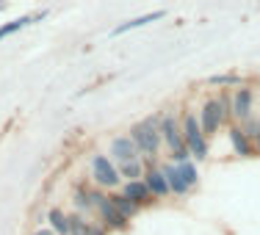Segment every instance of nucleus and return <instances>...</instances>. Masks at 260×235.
I'll return each instance as SVG.
<instances>
[{
  "instance_id": "nucleus-4",
  "label": "nucleus",
  "mask_w": 260,
  "mask_h": 235,
  "mask_svg": "<svg viewBox=\"0 0 260 235\" xmlns=\"http://www.w3.org/2000/svg\"><path fill=\"white\" fill-rule=\"evenodd\" d=\"M158 125H160V139H164V147L169 150V155L185 150L183 130H180V116H177L175 111H160V114H158Z\"/></svg>"
},
{
  "instance_id": "nucleus-12",
  "label": "nucleus",
  "mask_w": 260,
  "mask_h": 235,
  "mask_svg": "<svg viewBox=\"0 0 260 235\" xmlns=\"http://www.w3.org/2000/svg\"><path fill=\"white\" fill-rule=\"evenodd\" d=\"M160 166V172H164V177H166V183H169V194L172 196H185L188 194V183L183 180V175H180V169H177L175 163H158Z\"/></svg>"
},
{
  "instance_id": "nucleus-9",
  "label": "nucleus",
  "mask_w": 260,
  "mask_h": 235,
  "mask_svg": "<svg viewBox=\"0 0 260 235\" xmlns=\"http://www.w3.org/2000/svg\"><path fill=\"white\" fill-rule=\"evenodd\" d=\"M144 185L150 188L152 199H164V196H172L169 194V183H166L164 172H160V166L155 163V160H147V172H144Z\"/></svg>"
},
{
  "instance_id": "nucleus-7",
  "label": "nucleus",
  "mask_w": 260,
  "mask_h": 235,
  "mask_svg": "<svg viewBox=\"0 0 260 235\" xmlns=\"http://www.w3.org/2000/svg\"><path fill=\"white\" fill-rule=\"evenodd\" d=\"M233 122L244 125L246 119H252V108H255V91L252 86H238L233 89Z\"/></svg>"
},
{
  "instance_id": "nucleus-20",
  "label": "nucleus",
  "mask_w": 260,
  "mask_h": 235,
  "mask_svg": "<svg viewBox=\"0 0 260 235\" xmlns=\"http://www.w3.org/2000/svg\"><path fill=\"white\" fill-rule=\"evenodd\" d=\"M91 221L80 213H70V235H89Z\"/></svg>"
},
{
  "instance_id": "nucleus-24",
  "label": "nucleus",
  "mask_w": 260,
  "mask_h": 235,
  "mask_svg": "<svg viewBox=\"0 0 260 235\" xmlns=\"http://www.w3.org/2000/svg\"><path fill=\"white\" fill-rule=\"evenodd\" d=\"M34 235H53V232H50V227H47V230H39V232H34Z\"/></svg>"
},
{
  "instance_id": "nucleus-16",
  "label": "nucleus",
  "mask_w": 260,
  "mask_h": 235,
  "mask_svg": "<svg viewBox=\"0 0 260 235\" xmlns=\"http://www.w3.org/2000/svg\"><path fill=\"white\" fill-rule=\"evenodd\" d=\"M47 221H50V232L53 235H70V213H64L61 208L47 210Z\"/></svg>"
},
{
  "instance_id": "nucleus-22",
  "label": "nucleus",
  "mask_w": 260,
  "mask_h": 235,
  "mask_svg": "<svg viewBox=\"0 0 260 235\" xmlns=\"http://www.w3.org/2000/svg\"><path fill=\"white\" fill-rule=\"evenodd\" d=\"M252 144H255V155H260V119H257V133L252 139Z\"/></svg>"
},
{
  "instance_id": "nucleus-10",
  "label": "nucleus",
  "mask_w": 260,
  "mask_h": 235,
  "mask_svg": "<svg viewBox=\"0 0 260 235\" xmlns=\"http://www.w3.org/2000/svg\"><path fill=\"white\" fill-rule=\"evenodd\" d=\"M227 139H230V147H233V152L238 158H252L255 155V144H252V139L246 136L244 130H241V125H233L227 127Z\"/></svg>"
},
{
  "instance_id": "nucleus-3",
  "label": "nucleus",
  "mask_w": 260,
  "mask_h": 235,
  "mask_svg": "<svg viewBox=\"0 0 260 235\" xmlns=\"http://www.w3.org/2000/svg\"><path fill=\"white\" fill-rule=\"evenodd\" d=\"M89 169H91V185H94V188L105 191V194H114V191L122 188L119 169H116V163H114L108 155L94 152V155H91V160H89Z\"/></svg>"
},
{
  "instance_id": "nucleus-1",
  "label": "nucleus",
  "mask_w": 260,
  "mask_h": 235,
  "mask_svg": "<svg viewBox=\"0 0 260 235\" xmlns=\"http://www.w3.org/2000/svg\"><path fill=\"white\" fill-rule=\"evenodd\" d=\"M130 139H133L136 150L144 160H155L160 155V147H164V139H160V125L158 116H144L139 119L133 127H130Z\"/></svg>"
},
{
  "instance_id": "nucleus-6",
  "label": "nucleus",
  "mask_w": 260,
  "mask_h": 235,
  "mask_svg": "<svg viewBox=\"0 0 260 235\" xmlns=\"http://www.w3.org/2000/svg\"><path fill=\"white\" fill-rule=\"evenodd\" d=\"M97 219H100L97 224H100L105 232H125L127 227H130V221H127L114 205H111L108 194H105L103 199H100V205H97Z\"/></svg>"
},
{
  "instance_id": "nucleus-17",
  "label": "nucleus",
  "mask_w": 260,
  "mask_h": 235,
  "mask_svg": "<svg viewBox=\"0 0 260 235\" xmlns=\"http://www.w3.org/2000/svg\"><path fill=\"white\" fill-rule=\"evenodd\" d=\"M108 199H111V205L119 210V213L125 216L127 221H130V219H136V216L141 213V208H139V205H133V202H130L127 196L122 194V191H114V194H108Z\"/></svg>"
},
{
  "instance_id": "nucleus-5",
  "label": "nucleus",
  "mask_w": 260,
  "mask_h": 235,
  "mask_svg": "<svg viewBox=\"0 0 260 235\" xmlns=\"http://www.w3.org/2000/svg\"><path fill=\"white\" fill-rule=\"evenodd\" d=\"M197 116H200V127H202V133H205L208 139L219 136L221 127H227V125H224V114H221V105H219V100H216V97H208V100L200 105Z\"/></svg>"
},
{
  "instance_id": "nucleus-19",
  "label": "nucleus",
  "mask_w": 260,
  "mask_h": 235,
  "mask_svg": "<svg viewBox=\"0 0 260 235\" xmlns=\"http://www.w3.org/2000/svg\"><path fill=\"white\" fill-rule=\"evenodd\" d=\"M177 169H180L183 180L188 183V188H191V191H194L197 185H200V169H197V163H194V160H188V163L177 166Z\"/></svg>"
},
{
  "instance_id": "nucleus-13",
  "label": "nucleus",
  "mask_w": 260,
  "mask_h": 235,
  "mask_svg": "<svg viewBox=\"0 0 260 235\" xmlns=\"http://www.w3.org/2000/svg\"><path fill=\"white\" fill-rule=\"evenodd\" d=\"M164 17H166V11H152V14L133 17V20H127V22H122V25H116L114 30H111V36H122V33H127V30H139V28L150 25V22H158V20H164Z\"/></svg>"
},
{
  "instance_id": "nucleus-21",
  "label": "nucleus",
  "mask_w": 260,
  "mask_h": 235,
  "mask_svg": "<svg viewBox=\"0 0 260 235\" xmlns=\"http://www.w3.org/2000/svg\"><path fill=\"white\" fill-rule=\"evenodd\" d=\"M216 100H219L221 114H224V125L230 127L233 125V97H230V91H219V94H216Z\"/></svg>"
},
{
  "instance_id": "nucleus-23",
  "label": "nucleus",
  "mask_w": 260,
  "mask_h": 235,
  "mask_svg": "<svg viewBox=\"0 0 260 235\" xmlns=\"http://www.w3.org/2000/svg\"><path fill=\"white\" fill-rule=\"evenodd\" d=\"M89 235H108V232H105L100 224H94V221H91V227H89Z\"/></svg>"
},
{
  "instance_id": "nucleus-15",
  "label": "nucleus",
  "mask_w": 260,
  "mask_h": 235,
  "mask_svg": "<svg viewBox=\"0 0 260 235\" xmlns=\"http://www.w3.org/2000/svg\"><path fill=\"white\" fill-rule=\"evenodd\" d=\"M45 17H47V11H42V14H25V17H17V20H11V22H6V25H0V42L9 39V36H14L17 30L34 25V20H45Z\"/></svg>"
},
{
  "instance_id": "nucleus-8",
  "label": "nucleus",
  "mask_w": 260,
  "mask_h": 235,
  "mask_svg": "<svg viewBox=\"0 0 260 235\" xmlns=\"http://www.w3.org/2000/svg\"><path fill=\"white\" fill-rule=\"evenodd\" d=\"M108 158L114 160L116 166H122V163H127V160L141 158V155H139V150H136L133 139L125 133V136H116V139H111V144H108Z\"/></svg>"
},
{
  "instance_id": "nucleus-18",
  "label": "nucleus",
  "mask_w": 260,
  "mask_h": 235,
  "mask_svg": "<svg viewBox=\"0 0 260 235\" xmlns=\"http://www.w3.org/2000/svg\"><path fill=\"white\" fill-rule=\"evenodd\" d=\"M210 86H219V89H238V86H244V78L235 75V72H224V75H210L208 78Z\"/></svg>"
},
{
  "instance_id": "nucleus-14",
  "label": "nucleus",
  "mask_w": 260,
  "mask_h": 235,
  "mask_svg": "<svg viewBox=\"0 0 260 235\" xmlns=\"http://www.w3.org/2000/svg\"><path fill=\"white\" fill-rule=\"evenodd\" d=\"M116 169H119V177H122V183H136V180H144L147 160H144V158H136V160H127V163L116 166Z\"/></svg>"
},
{
  "instance_id": "nucleus-2",
  "label": "nucleus",
  "mask_w": 260,
  "mask_h": 235,
  "mask_svg": "<svg viewBox=\"0 0 260 235\" xmlns=\"http://www.w3.org/2000/svg\"><path fill=\"white\" fill-rule=\"evenodd\" d=\"M180 130H183L185 150L191 152V160H194V163L205 160L208 152H210V139H208L205 133H202L200 116H197L191 108H183V111H180Z\"/></svg>"
},
{
  "instance_id": "nucleus-11",
  "label": "nucleus",
  "mask_w": 260,
  "mask_h": 235,
  "mask_svg": "<svg viewBox=\"0 0 260 235\" xmlns=\"http://www.w3.org/2000/svg\"><path fill=\"white\" fill-rule=\"evenodd\" d=\"M119 191L127 196L130 202H133V205H139L141 210H144V208H150L152 202H155V199H152V194H150V188L144 185V180H136V183H122V188H119Z\"/></svg>"
}]
</instances>
